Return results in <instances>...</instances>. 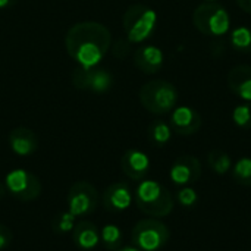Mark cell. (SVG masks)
<instances>
[{
    "label": "cell",
    "mask_w": 251,
    "mask_h": 251,
    "mask_svg": "<svg viewBox=\"0 0 251 251\" xmlns=\"http://www.w3.org/2000/svg\"><path fill=\"white\" fill-rule=\"evenodd\" d=\"M112 46V34L100 22L84 21L72 25L65 37L68 54L82 68L97 66Z\"/></svg>",
    "instance_id": "obj_1"
},
{
    "label": "cell",
    "mask_w": 251,
    "mask_h": 251,
    "mask_svg": "<svg viewBox=\"0 0 251 251\" xmlns=\"http://www.w3.org/2000/svg\"><path fill=\"white\" fill-rule=\"evenodd\" d=\"M135 204L147 216L165 218L174 210V197L162 184L146 179L135 190Z\"/></svg>",
    "instance_id": "obj_2"
},
{
    "label": "cell",
    "mask_w": 251,
    "mask_h": 251,
    "mask_svg": "<svg viewBox=\"0 0 251 251\" xmlns=\"http://www.w3.org/2000/svg\"><path fill=\"white\" fill-rule=\"evenodd\" d=\"M140 101L146 110L153 115L171 113L178 103L176 87L165 79H153L140 88Z\"/></svg>",
    "instance_id": "obj_3"
},
{
    "label": "cell",
    "mask_w": 251,
    "mask_h": 251,
    "mask_svg": "<svg viewBox=\"0 0 251 251\" xmlns=\"http://www.w3.org/2000/svg\"><path fill=\"white\" fill-rule=\"evenodd\" d=\"M122 25L131 43H143L156 29L157 13L146 4H131L124 13Z\"/></svg>",
    "instance_id": "obj_4"
},
{
    "label": "cell",
    "mask_w": 251,
    "mask_h": 251,
    "mask_svg": "<svg viewBox=\"0 0 251 251\" xmlns=\"http://www.w3.org/2000/svg\"><path fill=\"white\" fill-rule=\"evenodd\" d=\"M193 24L203 35L222 37L229 31L231 16L222 4L204 1L193 12Z\"/></svg>",
    "instance_id": "obj_5"
},
{
    "label": "cell",
    "mask_w": 251,
    "mask_h": 251,
    "mask_svg": "<svg viewBox=\"0 0 251 251\" xmlns=\"http://www.w3.org/2000/svg\"><path fill=\"white\" fill-rule=\"evenodd\" d=\"M132 244L141 251H157L163 249L169 238V228L156 218L143 219L132 228Z\"/></svg>",
    "instance_id": "obj_6"
},
{
    "label": "cell",
    "mask_w": 251,
    "mask_h": 251,
    "mask_svg": "<svg viewBox=\"0 0 251 251\" xmlns=\"http://www.w3.org/2000/svg\"><path fill=\"white\" fill-rule=\"evenodd\" d=\"M7 193L19 201H32L41 194V182L38 176L25 171L13 169L4 178Z\"/></svg>",
    "instance_id": "obj_7"
},
{
    "label": "cell",
    "mask_w": 251,
    "mask_h": 251,
    "mask_svg": "<svg viewBox=\"0 0 251 251\" xmlns=\"http://www.w3.org/2000/svg\"><path fill=\"white\" fill-rule=\"evenodd\" d=\"M66 203L68 210L75 218L88 216L99 206V191L93 184L87 181L75 182L68 191Z\"/></svg>",
    "instance_id": "obj_8"
},
{
    "label": "cell",
    "mask_w": 251,
    "mask_h": 251,
    "mask_svg": "<svg viewBox=\"0 0 251 251\" xmlns=\"http://www.w3.org/2000/svg\"><path fill=\"white\" fill-rule=\"evenodd\" d=\"M72 85L78 90L91 91L96 94L107 93L113 85V75L103 68H82L78 66L71 75Z\"/></svg>",
    "instance_id": "obj_9"
},
{
    "label": "cell",
    "mask_w": 251,
    "mask_h": 251,
    "mask_svg": "<svg viewBox=\"0 0 251 251\" xmlns=\"http://www.w3.org/2000/svg\"><path fill=\"white\" fill-rule=\"evenodd\" d=\"M169 176L175 185L187 187L190 184H194L201 176V163L194 156H181L174 162Z\"/></svg>",
    "instance_id": "obj_10"
},
{
    "label": "cell",
    "mask_w": 251,
    "mask_h": 251,
    "mask_svg": "<svg viewBox=\"0 0 251 251\" xmlns=\"http://www.w3.org/2000/svg\"><path fill=\"white\" fill-rule=\"evenodd\" d=\"M201 124H203L201 115L190 106L175 107L171 113L169 125L172 131H175L178 135H184V137L193 135L199 132V129L201 128Z\"/></svg>",
    "instance_id": "obj_11"
},
{
    "label": "cell",
    "mask_w": 251,
    "mask_h": 251,
    "mask_svg": "<svg viewBox=\"0 0 251 251\" xmlns=\"http://www.w3.org/2000/svg\"><path fill=\"white\" fill-rule=\"evenodd\" d=\"M122 172L132 181H143L150 171L149 156L137 149H129L121 159Z\"/></svg>",
    "instance_id": "obj_12"
},
{
    "label": "cell",
    "mask_w": 251,
    "mask_h": 251,
    "mask_svg": "<svg viewBox=\"0 0 251 251\" xmlns=\"http://www.w3.org/2000/svg\"><path fill=\"white\" fill-rule=\"evenodd\" d=\"M132 203L131 187L126 182H115L103 193V204L109 212L119 213L126 210Z\"/></svg>",
    "instance_id": "obj_13"
},
{
    "label": "cell",
    "mask_w": 251,
    "mask_h": 251,
    "mask_svg": "<svg viewBox=\"0 0 251 251\" xmlns=\"http://www.w3.org/2000/svg\"><path fill=\"white\" fill-rule=\"evenodd\" d=\"M9 147L10 150L21 157L31 156L38 149V138L34 131L26 126H18L9 134Z\"/></svg>",
    "instance_id": "obj_14"
},
{
    "label": "cell",
    "mask_w": 251,
    "mask_h": 251,
    "mask_svg": "<svg viewBox=\"0 0 251 251\" xmlns=\"http://www.w3.org/2000/svg\"><path fill=\"white\" fill-rule=\"evenodd\" d=\"M165 62L163 51L156 46H141L135 50L134 63L144 74H156L162 69Z\"/></svg>",
    "instance_id": "obj_15"
},
{
    "label": "cell",
    "mask_w": 251,
    "mask_h": 251,
    "mask_svg": "<svg viewBox=\"0 0 251 251\" xmlns=\"http://www.w3.org/2000/svg\"><path fill=\"white\" fill-rule=\"evenodd\" d=\"M228 87L240 99L251 101V65H237L228 74Z\"/></svg>",
    "instance_id": "obj_16"
},
{
    "label": "cell",
    "mask_w": 251,
    "mask_h": 251,
    "mask_svg": "<svg viewBox=\"0 0 251 251\" xmlns=\"http://www.w3.org/2000/svg\"><path fill=\"white\" fill-rule=\"evenodd\" d=\"M74 244L82 251L94 250L100 243V232L90 221H79L72 231Z\"/></svg>",
    "instance_id": "obj_17"
},
{
    "label": "cell",
    "mask_w": 251,
    "mask_h": 251,
    "mask_svg": "<svg viewBox=\"0 0 251 251\" xmlns=\"http://www.w3.org/2000/svg\"><path fill=\"white\" fill-rule=\"evenodd\" d=\"M147 134H149L150 141H151L154 146H157V147H163V146H166V144L171 141V137H172V128H171V125H169V124H166L165 121L157 119V121H154V122H151V124H150Z\"/></svg>",
    "instance_id": "obj_18"
},
{
    "label": "cell",
    "mask_w": 251,
    "mask_h": 251,
    "mask_svg": "<svg viewBox=\"0 0 251 251\" xmlns=\"http://www.w3.org/2000/svg\"><path fill=\"white\" fill-rule=\"evenodd\" d=\"M229 44L238 53H251V28L237 26L229 34Z\"/></svg>",
    "instance_id": "obj_19"
},
{
    "label": "cell",
    "mask_w": 251,
    "mask_h": 251,
    "mask_svg": "<svg viewBox=\"0 0 251 251\" xmlns=\"http://www.w3.org/2000/svg\"><path fill=\"white\" fill-rule=\"evenodd\" d=\"M100 241L110 251H116L122 246V231L118 225L109 224L104 225L100 232Z\"/></svg>",
    "instance_id": "obj_20"
},
{
    "label": "cell",
    "mask_w": 251,
    "mask_h": 251,
    "mask_svg": "<svg viewBox=\"0 0 251 251\" xmlns=\"http://www.w3.org/2000/svg\"><path fill=\"white\" fill-rule=\"evenodd\" d=\"M207 163L212 168V171L218 175H225L232 166L229 154H226L222 150H212L207 156Z\"/></svg>",
    "instance_id": "obj_21"
},
{
    "label": "cell",
    "mask_w": 251,
    "mask_h": 251,
    "mask_svg": "<svg viewBox=\"0 0 251 251\" xmlns=\"http://www.w3.org/2000/svg\"><path fill=\"white\" fill-rule=\"evenodd\" d=\"M75 216L66 210V212H60L57 213L53 219H51V229L54 234H59V235H63V234H68V232H72L74 228H75Z\"/></svg>",
    "instance_id": "obj_22"
},
{
    "label": "cell",
    "mask_w": 251,
    "mask_h": 251,
    "mask_svg": "<svg viewBox=\"0 0 251 251\" xmlns=\"http://www.w3.org/2000/svg\"><path fill=\"white\" fill-rule=\"evenodd\" d=\"M232 176L240 185L251 187V157H243L235 163Z\"/></svg>",
    "instance_id": "obj_23"
},
{
    "label": "cell",
    "mask_w": 251,
    "mask_h": 251,
    "mask_svg": "<svg viewBox=\"0 0 251 251\" xmlns=\"http://www.w3.org/2000/svg\"><path fill=\"white\" fill-rule=\"evenodd\" d=\"M232 121L241 129H251V101L240 104L232 110Z\"/></svg>",
    "instance_id": "obj_24"
},
{
    "label": "cell",
    "mask_w": 251,
    "mask_h": 251,
    "mask_svg": "<svg viewBox=\"0 0 251 251\" xmlns=\"http://www.w3.org/2000/svg\"><path fill=\"white\" fill-rule=\"evenodd\" d=\"M129 47H131V41L126 38H118L116 41H115V44L113 46H110V49H112V54L116 57V59H125L126 56H128V53H129Z\"/></svg>",
    "instance_id": "obj_25"
},
{
    "label": "cell",
    "mask_w": 251,
    "mask_h": 251,
    "mask_svg": "<svg viewBox=\"0 0 251 251\" xmlns=\"http://www.w3.org/2000/svg\"><path fill=\"white\" fill-rule=\"evenodd\" d=\"M178 200L179 203L184 206V207H193L197 200H199V196L196 193V190L190 188V187H184L179 193H178Z\"/></svg>",
    "instance_id": "obj_26"
},
{
    "label": "cell",
    "mask_w": 251,
    "mask_h": 251,
    "mask_svg": "<svg viewBox=\"0 0 251 251\" xmlns=\"http://www.w3.org/2000/svg\"><path fill=\"white\" fill-rule=\"evenodd\" d=\"M12 240H13L12 231L6 225L0 224V251L6 250L12 244Z\"/></svg>",
    "instance_id": "obj_27"
},
{
    "label": "cell",
    "mask_w": 251,
    "mask_h": 251,
    "mask_svg": "<svg viewBox=\"0 0 251 251\" xmlns=\"http://www.w3.org/2000/svg\"><path fill=\"white\" fill-rule=\"evenodd\" d=\"M238 7H241L246 13L251 15V0H235Z\"/></svg>",
    "instance_id": "obj_28"
},
{
    "label": "cell",
    "mask_w": 251,
    "mask_h": 251,
    "mask_svg": "<svg viewBox=\"0 0 251 251\" xmlns=\"http://www.w3.org/2000/svg\"><path fill=\"white\" fill-rule=\"evenodd\" d=\"M18 0H0V9H9L12 7Z\"/></svg>",
    "instance_id": "obj_29"
},
{
    "label": "cell",
    "mask_w": 251,
    "mask_h": 251,
    "mask_svg": "<svg viewBox=\"0 0 251 251\" xmlns=\"http://www.w3.org/2000/svg\"><path fill=\"white\" fill-rule=\"evenodd\" d=\"M6 194H9V193H7V188H6L4 182H1V181H0V200H1Z\"/></svg>",
    "instance_id": "obj_30"
},
{
    "label": "cell",
    "mask_w": 251,
    "mask_h": 251,
    "mask_svg": "<svg viewBox=\"0 0 251 251\" xmlns=\"http://www.w3.org/2000/svg\"><path fill=\"white\" fill-rule=\"evenodd\" d=\"M116 251H141V250H138L135 246H125V247H121V249H118Z\"/></svg>",
    "instance_id": "obj_31"
},
{
    "label": "cell",
    "mask_w": 251,
    "mask_h": 251,
    "mask_svg": "<svg viewBox=\"0 0 251 251\" xmlns=\"http://www.w3.org/2000/svg\"><path fill=\"white\" fill-rule=\"evenodd\" d=\"M204 1H216V0H204Z\"/></svg>",
    "instance_id": "obj_32"
}]
</instances>
